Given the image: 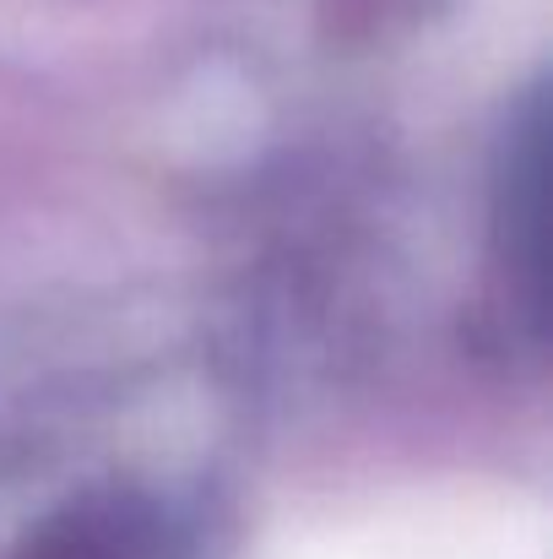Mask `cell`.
Returning a JSON list of instances; mask_svg holds the SVG:
<instances>
[{"instance_id":"cell-1","label":"cell","mask_w":553,"mask_h":559,"mask_svg":"<svg viewBox=\"0 0 553 559\" xmlns=\"http://www.w3.org/2000/svg\"><path fill=\"white\" fill-rule=\"evenodd\" d=\"M505 234H510V266L527 272L532 294L543 283V115L532 109L510 175H505Z\"/></svg>"},{"instance_id":"cell-2","label":"cell","mask_w":553,"mask_h":559,"mask_svg":"<svg viewBox=\"0 0 553 559\" xmlns=\"http://www.w3.org/2000/svg\"><path fill=\"white\" fill-rule=\"evenodd\" d=\"M142 533L120 511H71L65 522L44 527L22 559H136Z\"/></svg>"}]
</instances>
